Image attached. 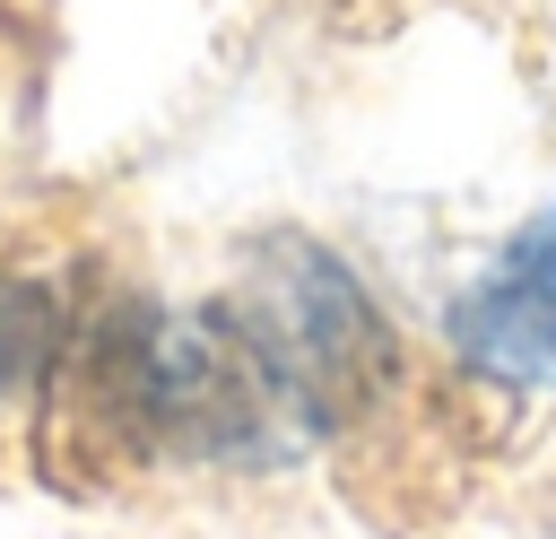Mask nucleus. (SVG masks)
<instances>
[{
  "mask_svg": "<svg viewBox=\"0 0 556 539\" xmlns=\"http://www.w3.org/2000/svg\"><path fill=\"white\" fill-rule=\"evenodd\" d=\"M452 348L478 383L556 391V209L504 235V252L460 287Z\"/></svg>",
  "mask_w": 556,
  "mask_h": 539,
  "instance_id": "nucleus-2",
  "label": "nucleus"
},
{
  "mask_svg": "<svg viewBox=\"0 0 556 539\" xmlns=\"http://www.w3.org/2000/svg\"><path fill=\"white\" fill-rule=\"evenodd\" d=\"M61 365V304L35 278H0V400Z\"/></svg>",
  "mask_w": 556,
  "mask_h": 539,
  "instance_id": "nucleus-3",
  "label": "nucleus"
},
{
  "mask_svg": "<svg viewBox=\"0 0 556 539\" xmlns=\"http://www.w3.org/2000/svg\"><path fill=\"white\" fill-rule=\"evenodd\" d=\"M217 313L252 348V365L269 374V391L287 400L304 435H330L339 417H356L391 374V330L365 278L304 235H269L243 261V278L217 296Z\"/></svg>",
  "mask_w": 556,
  "mask_h": 539,
  "instance_id": "nucleus-1",
  "label": "nucleus"
}]
</instances>
